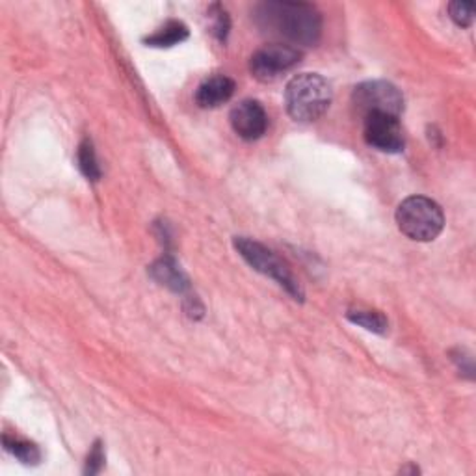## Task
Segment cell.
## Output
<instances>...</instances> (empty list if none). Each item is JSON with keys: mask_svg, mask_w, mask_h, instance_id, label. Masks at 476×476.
<instances>
[{"mask_svg": "<svg viewBox=\"0 0 476 476\" xmlns=\"http://www.w3.org/2000/svg\"><path fill=\"white\" fill-rule=\"evenodd\" d=\"M188 37V28L185 23L181 21H168L164 27L158 28L155 34H151L149 37H146V44L149 47H173L183 44L185 39Z\"/></svg>", "mask_w": 476, "mask_h": 476, "instance_id": "11", "label": "cell"}, {"mask_svg": "<svg viewBox=\"0 0 476 476\" xmlns=\"http://www.w3.org/2000/svg\"><path fill=\"white\" fill-rule=\"evenodd\" d=\"M255 21L263 32L302 47L319 44L322 34V17L314 6L305 3H285L270 0L255 8Z\"/></svg>", "mask_w": 476, "mask_h": 476, "instance_id": "1", "label": "cell"}, {"mask_svg": "<svg viewBox=\"0 0 476 476\" xmlns=\"http://www.w3.org/2000/svg\"><path fill=\"white\" fill-rule=\"evenodd\" d=\"M4 447L8 452H12L17 460H21L23 464L27 465H34L37 464L39 460H42V452H39V448L25 440H19V438H10V435H4Z\"/></svg>", "mask_w": 476, "mask_h": 476, "instance_id": "14", "label": "cell"}, {"mask_svg": "<svg viewBox=\"0 0 476 476\" xmlns=\"http://www.w3.org/2000/svg\"><path fill=\"white\" fill-rule=\"evenodd\" d=\"M365 142L384 153H401L404 149V132L399 117L387 114H370L365 117Z\"/></svg>", "mask_w": 476, "mask_h": 476, "instance_id": "7", "label": "cell"}, {"mask_svg": "<svg viewBox=\"0 0 476 476\" xmlns=\"http://www.w3.org/2000/svg\"><path fill=\"white\" fill-rule=\"evenodd\" d=\"M151 275L156 283L168 287L170 290L185 292L188 289V277L185 275L181 266H178L173 259H170V257L156 261L151 266Z\"/></svg>", "mask_w": 476, "mask_h": 476, "instance_id": "10", "label": "cell"}, {"mask_svg": "<svg viewBox=\"0 0 476 476\" xmlns=\"http://www.w3.org/2000/svg\"><path fill=\"white\" fill-rule=\"evenodd\" d=\"M353 105L365 117L370 114H387L399 117L404 110L401 90L385 81H369L353 90Z\"/></svg>", "mask_w": 476, "mask_h": 476, "instance_id": "5", "label": "cell"}, {"mask_svg": "<svg viewBox=\"0 0 476 476\" xmlns=\"http://www.w3.org/2000/svg\"><path fill=\"white\" fill-rule=\"evenodd\" d=\"M333 99L329 83L319 73L296 75L287 84L285 105L294 122L311 123L321 119Z\"/></svg>", "mask_w": 476, "mask_h": 476, "instance_id": "2", "label": "cell"}, {"mask_svg": "<svg viewBox=\"0 0 476 476\" xmlns=\"http://www.w3.org/2000/svg\"><path fill=\"white\" fill-rule=\"evenodd\" d=\"M448 13L456 25L467 28L472 25L474 19V3H450Z\"/></svg>", "mask_w": 476, "mask_h": 476, "instance_id": "15", "label": "cell"}, {"mask_svg": "<svg viewBox=\"0 0 476 476\" xmlns=\"http://www.w3.org/2000/svg\"><path fill=\"white\" fill-rule=\"evenodd\" d=\"M346 319L352 324L361 326L363 329L372 331V333H378V335H384L387 331V328H389L387 319L378 311H348Z\"/></svg>", "mask_w": 476, "mask_h": 476, "instance_id": "12", "label": "cell"}, {"mask_svg": "<svg viewBox=\"0 0 476 476\" xmlns=\"http://www.w3.org/2000/svg\"><path fill=\"white\" fill-rule=\"evenodd\" d=\"M216 10V25H214V34L218 36L220 42H226L227 32H229V15L226 10H222L220 6H214Z\"/></svg>", "mask_w": 476, "mask_h": 476, "instance_id": "17", "label": "cell"}, {"mask_svg": "<svg viewBox=\"0 0 476 476\" xmlns=\"http://www.w3.org/2000/svg\"><path fill=\"white\" fill-rule=\"evenodd\" d=\"M229 122H231L233 131L241 136L242 140L253 142V140H259V138L266 132L268 115L259 101L246 99V101L238 103L231 110Z\"/></svg>", "mask_w": 476, "mask_h": 476, "instance_id": "8", "label": "cell"}, {"mask_svg": "<svg viewBox=\"0 0 476 476\" xmlns=\"http://www.w3.org/2000/svg\"><path fill=\"white\" fill-rule=\"evenodd\" d=\"M103 462H105V454H103V445L101 441H97L91 448V452L88 454V462H86V472L88 474H95L101 471L103 467Z\"/></svg>", "mask_w": 476, "mask_h": 476, "instance_id": "16", "label": "cell"}, {"mask_svg": "<svg viewBox=\"0 0 476 476\" xmlns=\"http://www.w3.org/2000/svg\"><path fill=\"white\" fill-rule=\"evenodd\" d=\"M234 248L253 270L270 277V280H274L277 285H282L294 298V300H300V302L304 300L302 285L298 283L290 268L272 250H268L261 242L251 241V238H246V236H236Z\"/></svg>", "mask_w": 476, "mask_h": 476, "instance_id": "4", "label": "cell"}, {"mask_svg": "<svg viewBox=\"0 0 476 476\" xmlns=\"http://www.w3.org/2000/svg\"><path fill=\"white\" fill-rule=\"evenodd\" d=\"M76 161H78V168H81L83 175L88 178V181H99V178H101V168H99L91 140H84L81 146H78Z\"/></svg>", "mask_w": 476, "mask_h": 476, "instance_id": "13", "label": "cell"}, {"mask_svg": "<svg viewBox=\"0 0 476 476\" xmlns=\"http://www.w3.org/2000/svg\"><path fill=\"white\" fill-rule=\"evenodd\" d=\"M302 52L296 47L274 44L257 51L250 60L251 75L261 83H272L280 78L283 73L290 71L298 62H300Z\"/></svg>", "mask_w": 476, "mask_h": 476, "instance_id": "6", "label": "cell"}, {"mask_svg": "<svg viewBox=\"0 0 476 476\" xmlns=\"http://www.w3.org/2000/svg\"><path fill=\"white\" fill-rule=\"evenodd\" d=\"M234 93V83L226 75L207 78L195 91V103L202 108H216L227 103Z\"/></svg>", "mask_w": 476, "mask_h": 476, "instance_id": "9", "label": "cell"}, {"mask_svg": "<svg viewBox=\"0 0 476 476\" xmlns=\"http://www.w3.org/2000/svg\"><path fill=\"white\" fill-rule=\"evenodd\" d=\"M399 229L415 242H432L445 227L441 207L430 197L411 195L396 209Z\"/></svg>", "mask_w": 476, "mask_h": 476, "instance_id": "3", "label": "cell"}]
</instances>
